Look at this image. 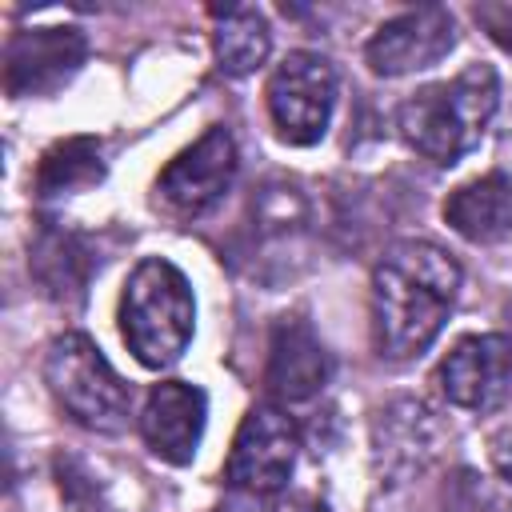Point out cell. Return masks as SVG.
I'll list each match as a JSON object with an SVG mask.
<instances>
[{
    "mask_svg": "<svg viewBox=\"0 0 512 512\" xmlns=\"http://www.w3.org/2000/svg\"><path fill=\"white\" fill-rule=\"evenodd\" d=\"M460 292V264L428 240L392 244L372 272V344L388 360L420 356Z\"/></svg>",
    "mask_w": 512,
    "mask_h": 512,
    "instance_id": "1",
    "label": "cell"
},
{
    "mask_svg": "<svg viewBox=\"0 0 512 512\" xmlns=\"http://www.w3.org/2000/svg\"><path fill=\"white\" fill-rule=\"evenodd\" d=\"M500 104V80L488 64H468L460 76L428 84L400 104V136L432 164H456L468 156Z\"/></svg>",
    "mask_w": 512,
    "mask_h": 512,
    "instance_id": "2",
    "label": "cell"
},
{
    "mask_svg": "<svg viewBox=\"0 0 512 512\" xmlns=\"http://www.w3.org/2000/svg\"><path fill=\"white\" fill-rule=\"evenodd\" d=\"M196 328V300L184 272L160 256L140 260L120 296V332L144 368H168L184 356Z\"/></svg>",
    "mask_w": 512,
    "mask_h": 512,
    "instance_id": "3",
    "label": "cell"
},
{
    "mask_svg": "<svg viewBox=\"0 0 512 512\" xmlns=\"http://www.w3.org/2000/svg\"><path fill=\"white\" fill-rule=\"evenodd\" d=\"M44 380L56 404L92 432H120L132 412V392L84 332H64L44 352Z\"/></svg>",
    "mask_w": 512,
    "mask_h": 512,
    "instance_id": "4",
    "label": "cell"
},
{
    "mask_svg": "<svg viewBox=\"0 0 512 512\" xmlns=\"http://www.w3.org/2000/svg\"><path fill=\"white\" fill-rule=\"evenodd\" d=\"M336 108V68L320 52H288L268 76V112L284 144L308 148L324 136Z\"/></svg>",
    "mask_w": 512,
    "mask_h": 512,
    "instance_id": "5",
    "label": "cell"
},
{
    "mask_svg": "<svg viewBox=\"0 0 512 512\" xmlns=\"http://www.w3.org/2000/svg\"><path fill=\"white\" fill-rule=\"evenodd\" d=\"M296 448H300V432L292 416H284L276 404H256L236 428L224 480L256 496H272L288 484L296 468Z\"/></svg>",
    "mask_w": 512,
    "mask_h": 512,
    "instance_id": "6",
    "label": "cell"
},
{
    "mask_svg": "<svg viewBox=\"0 0 512 512\" xmlns=\"http://www.w3.org/2000/svg\"><path fill=\"white\" fill-rule=\"evenodd\" d=\"M88 56V40L80 28H24L4 48V92L24 96H52L60 92Z\"/></svg>",
    "mask_w": 512,
    "mask_h": 512,
    "instance_id": "7",
    "label": "cell"
},
{
    "mask_svg": "<svg viewBox=\"0 0 512 512\" xmlns=\"http://www.w3.org/2000/svg\"><path fill=\"white\" fill-rule=\"evenodd\" d=\"M436 384L448 404L468 412H492L512 392V340L484 332L464 336L436 368Z\"/></svg>",
    "mask_w": 512,
    "mask_h": 512,
    "instance_id": "8",
    "label": "cell"
},
{
    "mask_svg": "<svg viewBox=\"0 0 512 512\" xmlns=\"http://www.w3.org/2000/svg\"><path fill=\"white\" fill-rule=\"evenodd\" d=\"M452 44H456L452 12L444 4H420L380 24L364 48V60L376 76H408L444 60Z\"/></svg>",
    "mask_w": 512,
    "mask_h": 512,
    "instance_id": "9",
    "label": "cell"
},
{
    "mask_svg": "<svg viewBox=\"0 0 512 512\" xmlns=\"http://www.w3.org/2000/svg\"><path fill=\"white\" fill-rule=\"evenodd\" d=\"M232 176H236V140L228 128L216 124L192 148L168 160V168L156 180V192L176 216H200L232 188Z\"/></svg>",
    "mask_w": 512,
    "mask_h": 512,
    "instance_id": "10",
    "label": "cell"
},
{
    "mask_svg": "<svg viewBox=\"0 0 512 512\" xmlns=\"http://www.w3.org/2000/svg\"><path fill=\"white\" fill-rule=\"evenodd\" d=\"M328 380H332V356L312 332V324L300 316L276 320L268 344V368H264L268 396L280 404H300L324 392Z\"/></svg>",
    "mask_w": 512,
    "mask_h": 512,
    "instance_id": "11",
    "label": "cell"
},
{
    "mask_svg": "<svg viewBox=\"0 0 512 512\" xmlns=\"http://www.w3.org/2000/svg\"><path fill=\"white\" fill-rule=\"evenodd\" d=\"M204 420H208L204 388H196L188 380H164L144 400L140 432H144V444L152 448V456H160L168 464H188L200 448Z\"/></svg>",
    "mask_w": 512,
    "mask_h": 512,
    "instance_id": "12",
    "label": "cell"
},
{
    "mask_svg": "<svg viewBox=\"0 0 512 512\" xmlns=\"http://www.w3.org/2000/svg\"><path fill=\"white\" fill-rule=\"evenodd\" d=\"M28 268L52 300H84V288L96 272V256L76 232L44 220L32 236Z\"/></svg>",
    "mask_w": 512,
    "mask_h": 512,
    "instance_id": "13",
    "label": "cell"
},
{
    "mask_svg": "<svg viewBox=\"0 0 512 512\" xmlns=\"http://www.w3.org/2000/svg\"><path fill=\"white\" fill-rule=\"evenodd\" d=\"M444 220L472 244H496L512 232V180L504 172H484L444 200Z\"/></svg>",
    "mask_w": 512,
    "mask_h": 512,
    "instance_id": "14",
    "label": "cell"
},
{
    "mask_svg": "<svg viewBox=\"0 0 512 512\" xmlns=\"http://www.w3.org/2000/svg\"><path fill=\"white\" fill-rule=\"evenodd\" d=\"M108 172L104 164V144L96 136H68V140H56L40 164H36V196L40 200H56V196H72V192H84L92 184H100Z\"/></svg>",
    "mask_w": 512,
    "mask_h": 512,
    "instance_id": "15",
    "label": "cell"
},
{
    "mask_svg": "<svg viewBox=\"0 0 512 512\" xmlns=\"http://www.w3.org/2000/svg\"><path fill=\"white\" fill-rule=\"evenodd\" d=\"M216 16V32H212V48H216V64L224 76H248L268 60L272 36H268V20L260 8L252 4H224L212 8Z\"/></svg>",
    "mask_w": 512,
    "mask_h": 512,
    "instance_id": "16",
    "label": "cell"
},
{
    "mask_svg": "<svg viewBox=\"0 0 512 512\" xmlns=\"http://www.w3.org/2000/svg\"><path fill=\"white\" fill-rule=\"evenodd\" d=\"M56 484H60V496L72 512H112L100 484L84 472V464L76 456H56Z\"/></svg>",
    "mask_w": 512,
    "mask_h": 512,
    "instance_id": "17",
    "label": "cell"
},
{
    "mask_svg": "<svg viewBox=\"0 0 512 512\" xmlns=\"http://www.w3.org/2000/svg\"><path fill=\"white\" fill-rule=\"evenodd\" d=\"M472 16L504 52H512V4H476Z\"/></svg>",
    "mask_w": 512,
    "mask_h": 512,
    "instance_id": "18",
    "label": "cell"
},
{
    "mask_svg": "<svg viewBox=\"0 0 512 512\" xmlns=\"http://www.w3.org/2000/svg\"><path fill=\"white\" fill-rule=\"evenodd\" d=\"M216 512H240V508H232V504H224V508H216Z\"/></svg>",
    "mask_w": 512,
    "mask_h": 512,
    "instance_id": "19",
    "label": "cell"
}]
</instances>
